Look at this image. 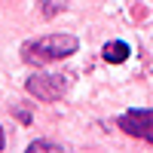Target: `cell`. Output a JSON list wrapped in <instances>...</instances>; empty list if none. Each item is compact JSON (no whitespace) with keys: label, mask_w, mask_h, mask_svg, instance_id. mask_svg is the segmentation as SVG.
Wrapping results in <instances>:
<instances>
[{"label":"cell","mask_w":153,"mask_h":153,"mask_svg":"<svg viewBox=\"0 0 153 153\" xmlns=\"http://www.w3.org/2000/svg\"><path fill=\"white\" fill-rule=\"evenodd\" d=\"M3 144H6V138H3V129H0V150H3Z\"/></svg>","instance_id":"cell-7"},{"label":"cell","mask_w":153,"mask_h":153,"mask_svg":"<svg viewBox=\"0 0 153 153\" xmlns=\"http://www.w3.org/2000/svg\"><path fill=\"white\" fill-rule=\"evenodd\" d=\"M25 89H28V95H34L37 101H61L68 95L71 89V76L68 74H46V71H37L28 76V83H25Z\"/></svg>","instance_id":"cell-2"},{"label":"cell","mask_w":153,"mask_h":153,"mask_svg":"<svg viewBox=\"0 0 153 153\" xmlns=\"http://www.w3.org/2000/svg\"><path fill=\"white\" fill-rule=\"evenodd\" d=\"M120 132H126L129 138H138L144 144H153V110H144V107H132L120 113Z\"/></svg>","instance_id":"cell-3"},{"label":"cell","mask_w":153,"mask_h":153,"mask_svg":"<svg viewBox=\"0 0 153 153\" xmlns=\"http://www.w3.org/2000/svg\"><path fill=\"white\" fill-rule=\"evenodd\" d=\"M40 9H43L46 19H52V16H58V12L68 9V3H65V0H40Z\"/></svg>","instance_id":"cell-5"},{"label":"cell","mask_w":153,"mask_h":153,"mask_svg":"<svg viewBox=\"0 0 153 153\" xmlns=\"http://www.w3.org/2000/svg\"><path fill=\"white\" fill-rule=\"evenodd\" d=\"M58 153L61 150V144H55V141H43V138H37V141H31L28 144V153Z\"/></svg>","instance_id":"cell-6"},{"label":"cell","mask_w":153,"mask_h":153,"mask_svg":"<svg viewBox=\"0 0 153 153\" xmlns=\"http://www.w3.org/2000/svg\"><path fill=\"white\" fill-rule=\"evenodd\" d=\"M129 55H132V49L123 40H110V43H104V49H101V58H104L107 65H123V61H129Z\"/></svg>","instance_id":"cell-4"},{"label":"cell","mask_w":153,"mask_h":153,"mask_svg":"<svg viewBox=\"0 0 153 153\" xmlns=\"http://www.w3.org/2000/svg\"><path fill=\"white\" fill-rule=\"evenodd\" d=\"M76 49H80V40L74 34H46V37L28 40L22 46V61L34 65V68H46V65L71 58Z\"/></svg>","instance_id":"cell-1"}]
</instances>
